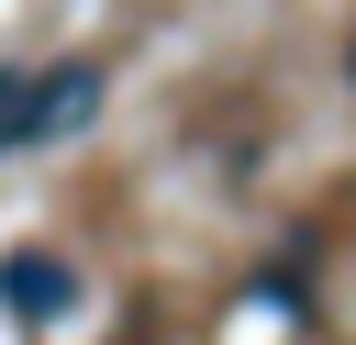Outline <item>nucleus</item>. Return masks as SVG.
Wrapping results in <instances>:
<instances>
[{
    "label": "nucleus",
    "instance_id": "1",
    "mask_svg": "<svg viewBox=\"0 0 356 345\" xmlns=\"http://www.w3.org/2000/svg\"><path fill=\"white\" fill-rule=\"evenodd\" d=\"M100 111V67L89 56H67V67H44V78H22V111H11V134H0V156L11 145H56V134H78Z\"/></svg>",
    "mask_w": 356,
    "mask_h": 345
},
{
    "label": "nucleus",
    "instance_id": "2",
    "mask_svg": "<svg viewBox=\"0 0 356 345\" xmlns=\"http://www.w3.org/2000/svg\"><path fill=\"white\" fill-rule=\"evenodd\" d=\"M0 300H11L22 323H56V312L78 300V278H67V256H44V245H22V256H0Z\"/></svg>",
    "mask_w": 356,
    "mask_h": 345
},
{
    "label": "nucleus",
    "instance_id": "3",
    "mask_svg": "<svg viewBox=\"0 0 356 345\" xmlns=\"http://www.w3.org/2000/svg\"><path fill=\"white\" fill-rule=\"evenodd\" d=\"M345 67H356V45H345Z\"/></svg>",
    "mask_w": 356,
    "mask_h": 345
}]
</instances>
